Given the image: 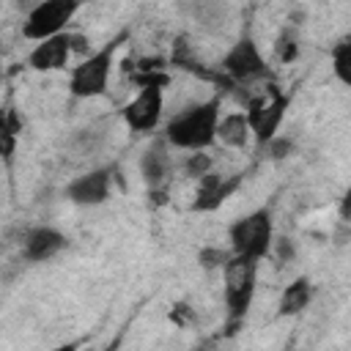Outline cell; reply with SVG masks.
<instances>
[{
    "label": "cell",
    "mask_w": 351,
    "mask_h": 351,
    "mask_svg": "<svg viewBox=\"0 0 351 351\" xmlns=\"http://www.w3.org/2000/svg\"><path fill=\"white\" fill-rule=\"evenodd\" d=\"M217 121H219V96L206 101H195L167 118L165 123V143L181 151H206L217 140Z\"/></svg>",
    "instance_id": "cell-1"
},
{
    "label": "cell",
    "mask_w": 351,
    "mask_h": 351,
    "mask_svg": "<svg viewBox=\"0 0 351 351\" xmlns=\"http://www.w3.org/2000/svg\"><path fill=\"white\" fill-rule=\"evenodd\" d=\"M258 263L255 258H244L230 252L222 263V282H225V307H228V329H236L244 315L250 313L255 285H258Z\"/></svg>",
    "instance_id": "cell-2"
},
{
    "label": "cell",
    "mask_w": 351,
    "mask_h": 351,
    "mask_svg": "<svg viewBox=\"0 0 351 351\" xmlns=\"http://www.w3.org/2000/svg\"><path fill=\"white\" fill-rule=\"evenodd\" d=\"M121 41H123V36L107 41L101 49L90 52L77 66H71V71H69V93L74 99H96V96L107 93V85H110V77H112L115 52H118Z\"/></svg>",
    "instance_id": "cell-3"
},
{
    "label": "cell",
    "mask_w": 351,
    "mask_h": 351,
    "mask_svg": "<svg viewBox=\"0 0 351 351\" xmlns=\"http://www.w3.org/2000/svg\"><path fill=\"white\" fill-rule=\"evenodd\" d=\"M228 244H230V252H236V255L263 261L271 252V244H274L271 211L269 208H255V211L244 214L241 219H236L228 228Z\"/></svg>",
    "instance_id": "cell-4"
},
{
    "label": "cell",
    "mask_w": 351,
    "mask_h": 351,
    "mask_svg": "<svg viewBox=\"0 0 351 351\" xmlns=\"http://www.w3.org/2000/svg\"><path fill=\"white\" fill-rule=\"evenodd\" d=\"M217 69L230 85H252V82L269 77V66H266L258 44L250 36H241L236 44H230V49L219 58Z\"/></svg>",
    "instance_id": "cell-5"
},
{
    "label": "cell",
    "mask_w": 351,
    "mask_h": 351,
    "mask_svg": "<svg viewBox=\"0 0 351 351\" xmlns=\"http://www.w3.org/2000/svg\"><path fill=\"white\" fill-rule=\"evenodd\" d=\"M82 0H38L22 22V36L27 41H41L55 33H63V27L77 16Z\"/></svg>",
    "instance_id": "cell-6"
},
{
    "label": "cell",
    "mask_w": 351,
    "mask_h": 351,
    "mask_svg": "<svg viewBox=\"0 0 351 351\" xmlns=\"http://www.w3.org/2000/svg\"><path fill=\"white\" fill-rule=\"evenodd\" d=\"M162 112H165V88L145 85L137 90L132 101L123 104L121 118L132 132H154L162 121Z\"/></svg>",
    "instance_id": "cell-7"
},
{
    "label": "cell",
    "mask_w": 351,
    "mask_h": 351,
    "mask_svg": "<svg viewBox=\"0 0 351 351\" xmlns=\"http://www.w3.org/2000/svg\"><path fill=\"white\" fill-rule=\"evenodd\" d=\"M110 186H112V170L93 167L66 184V200L77 206H101L110 197Z\"/></svg>",
    "instance_id": "cell-8"
},
{
    "label": "cell",
    "mask_w": 351,
    "mask_h": 351,
    "mask_svg": "<svg viewBox=\"0 0 351 351\" xmlns=\"http://www.w3.org/2000/svg\"><path fill=\"white\" fill-rule=\"evenodd\" d=\"M71 33H55L49 38L36 41V47L27 52V66L33 71H58L69 66L71 58Z\"/></svg>",
    "instance_id": "cell-9"
},
{
    "label": "cell",
    "mask_w": 351,
    "mask_h": 351,
    "mask_svg": "<svg viewBox=\"0 0 351 351\" xmlns=\"http://www.w3.org/2000/svg\"><path fill=\"white\" fill-rule=\"evenodd\" d=\"M241 184V176H219L214 170L203 173L197 178V189H195V200H192V211H214L225 203V197H230L236 192V186Z\"/></svg>",
    "instance_id": "cell-10"
},
{
    "label": "cell",
    "mask_w": 351,
    "mask_h": 351,
    "mask_svg": "<svg viewBox=\"0 0 351 351\" xmlns=\"http://www.w3.org/2000/svg\"><path fill=\"white\" fill-rule=\"evenodd\" d=\"M66 250V236L52 225H38L25 233L22 239V258L30 263H44Z\"/></svg>",
    "instance_id": "cell-11"
},
{
    "label": "cell",
    "mask_w": 351,
    "mask_h": 351,
    "mask_svg": "<svg viewBox=\"0 0 351 351\" xmlns=\"http://www.w3.org/2000/svg\"><path fill=\"white\" fill-rule=\"evenodd\" d=\"M140 176H143V181H145L151 189L167 186V181H170V176H173V156H170V151H167L165 137L156 140V143H151V145L143 151V156H140Z\"/></svg>",
    "instance_id": "cell-12"
},
{
    "label": "cell",
    "mask_w": 351,
    "mask_h": 351,
    "mask_svg": "<svg viewBox=\"0 0 351 351\" xmlns=\"http://www.w3.org/2000/svg\"><path fill=\"white\" fill-rule=\"evenodd\" d=\"M110 126H112V123L104 118V121H93V123L82 126L80 132H74L71 140H69L71 154H74V156H93V154H99V151L107 145Z\"/></svg>",
    "instance_id": "cell-13"
},
{
    "label": "cell",
    "mask_w": 351,
    "mask_h": 351,
    "mask_svg": "<svg viewBox=\"0 0 351 351\" xmlns=\"http://www.w3.org/2000/svg\"><path fill=\"white\" fill-rule=\"evenodd\" d=\"M252 137V129L247 123V115L239 110V112H228V115H219L217 121V140L228 148H247Z\"/></svg>",
    "instance_id": "cell-14"
},
{
    "label": "cell",
    "mask_w": 351,
    "mask_h": 351,
    "mask_svg": "<svg viewBox=\"0 0 351 351\" xmlns=\"http://www.w3.org/2000/svg\"><path fill=\"white\" fill-rule=\"evenodd\" d=\"M310 302H313V282L307 277H296L282 288L280 302H277V313L280 315H299L302 310L310 307Z\"/></svg>",
    "instance_id": "cell-15"
},
{
    "label": "cell",
    "mask_w": 351,
    "mask_h": 351,
    "mask_svg": "<svg viewBox=\"0 0 351 351\" xmlns=\"http://www.w3.org/2000/svg\"><path fill=\"white\" fill-rule=\"evenodd\" d=\"M16 137H19V118L11 110H0V159L11 165L14 151H16Z\"/></svg>",
    "instance_id": "cell-16"
},
{
    "label": "cell",
    "mask_w": 351,
    "mask_h": 351,
    "mask_svg": "<svg viewBox=\"0 0 351 351\" xmlns=\"http://www.w3.org/2000/svg\"><path fill=\"white\" fill-rule=\"evenodd\" d=\"M332 69H335V74H337V80L343 82V85H348L351 82V41L348 38H340L335 47H332Z\"/></svg>",
    "instance_id": "cell-17"
},
{
    "label": "cell",
    "mask_w": 351,
    "mask_h": 351,
    "mask_svg": "<svg viewBox=\"0 0 351 351\" xmlns=\"http://www.w3.org/2000/svg\"><path fill=\"white\" fill-rule=\"evenodd\" d=\"M184 173L186 176H192V178H200L203 173H208L211 167H214V156H208V154H203V151H192L186 159H184Z\"/></svg>",
    "instance_id": "cell-18"
},
{
    "label": "cell",
    "mask_w": 351,
    "mask_h": 351,
    "mask_svg": "<svg viewBox=\"0 0 351 351\" xmlns=\"http://www.w3.org/2000/svg\"><path fill=\"white\" fill-rule=\"evenodd\" d=\"M274 52H277V58H280L282 63H291V60L299 55V44H296L293 30L285 27V30L277 36V41H274Z\"/></svg>",
    "instance_id": "cell-19"
},
{
    "label": "cell",
    "mask_w": 351,
    "mask_h": 351,
    "mask_svg": "<svg viewBox=\"0 0 351 351\" xmlns=\"http://www.w3.org/2000/svg\"><path fill=\"white\" fill-rule=\"evenodd\" d=\"M228 258H230V250H222V247H203L197 252V263L203 269H222Z\"/></svg>",
    "instance_id": "cell-20"
},
{
    "label": "cell",
    "mask_w": 351,
    "mask_h": 351,
    "mask_svg": "<svg viewBox=\"0 0 351 351\" xmlns=\"http://www.w3.org/2000/svg\"><path fill=\"white\" fill-rule=\"evenodd\" d=\"M291 148H293V143L288 140V137H271V140H266V143H261V151L269 156V159H282V156H288L291 154Z\"/></svg>",
    "instance_id": "cell-21"
}]
</instances>
